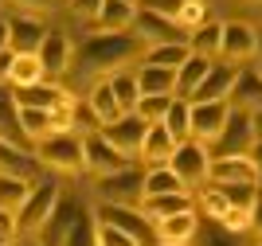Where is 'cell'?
<instances>
[{
	"label": "cell",
	"mask_w": 262,
	"mask_h": 246,
	"mask_svg": "<svg viewBox=\"0 0 262 246\" xmlns=\"http://www.w3.org/2000/svg\"><path fill=\"white\" fill-rule=\"evenodd\" d=\"M94 219H98V223L118 227V231H125V235H129L137 246H157V231H153V223H149V219H145L137 207H110V204H98Z\"/></svg>",
	"instance_id": "ba28073f"
},
{
	"label": "cell",
	"mask_w": 262,
	"mask_h": 246,
	"mask_svg": "<svg viewBox=\"0 0 262 246\" xmlns=\"http://www.w3.org/2000/svg\"><path fill=\"white\" fill-rule=\"evenodd\" d=\"M145 129H149V125H145V121L137 118V114H121V118L114 121V125H102L98 133H102V137H106L110 145H114V149L121 152V156H129V161H133V156L141 152Z\"/></svg>",
	"instance_id": "7c38bea8"
},
{
	"label": "cell",
	"mask_w": 262,
	"mask_h": 246,
	"mask_svg": "<svg viewBox=\"0 0 262 246\" xmlns=\"http://www.w3.org/2000/svg\"><path fill=\"white\" fill-rule=\"evenodd\" d=\"M211 63H215V59H204V55H188L184 63L172 71V78H176V82H172V98H184V102H188V98L196 94V86L204 82V75L211 71Z\"/></svg>",
	"instance_id": "ffe728a7"
},
{
	"label": "cell",
	"mask_w": 262,
	"mask_h": 246,
	"mask_svg": "<svg viewBox=\"0 0 262 246\" xmlns=\"http://www.w3.org/2000/svg\"><path fill=\"white\" fill-rule=\"evenodd\" d=\"M247 156H251L254 172H258V188H262V141H254V145H251V152H247Z\"/></svg>",
	"instance_id": "c3c4849f"
},
{
	"label": "cell",
	"mask_w": 262,
	"mask_h": 246,
	"mask_svg": "<svg viewBox=\"0 0 262 246\" xmlns=\"http://www.w3.org/2000/svg\"><path fill=\"white\" fill-rule=\"evenodd\" d=\"M0 242H20V231H16V211H4V207H0Z\"/></svg>",
	"instance_id": "ee69618b"
},
{
	"label": "cell",
	"mask_w": 262,
	"mask_h": 246,
	"mask_svg": "<svg viewBox=\"0 0 262 246\" xmlns=\"http://www.w3.org/2000/svg\"><path fill=\"white\" fill-rule=\"evenodd\" d=\"M28 192H32V180H28V176H0V207H4V211H16Z\"/></svg>",
	"instance_id": "d590c367"
},
{
	"label": "cell",
	"mask_w": 262,
	"mask_h": 246,
	"mask_svg": "<svg viewBox=\"0 0 262 246\" xmlns=\"http://www.w3.org/2000/svg\"><path fill=\"white\" fill-rule=\"evenodd\" d=\"M12 47H4V51H0V86H8V71H12Z\"/></svg>",
	"instance_id": "7dc6e473"
},
{
	"label": "cell",
	"mask_w": 262,
	"mask_h": 246,
	"mask_svg": "<svg viewBox=\"0 0 262 246\" xmlns=\"http://www.w3.org/2000/svg\"><path fill=\"white\" fill-rule=\"evenodd\" d=\"M4 47H8V20L0 16V51H4Z\"/></svg>",
	"instance_id": "816d5d0a"
},
{
	"label": "cell",
	"mask_w": 262,
	"mask_h": 246,
	"mask_svg": "<svg viewBox=\"0 0 262 246\" xmlns=\"http://www.w3.org/2000/svg\"><path fill=\"white\" fill-rule=\"evenodd\" d=\"M82 102H86V106H90V114L98 118V125H114V121L121 118V106H118V98H114V90H110V82H106V78L90 86Z\"/></svg>",
	"instance_id": "603a6c76"
},
{
	"label": "cell",
	"mask_w": 262,
	"mask_h": 246,
	"mask_svg": "<svg viewBox=\"0 0 262 246\" xmlns=\"http://www.w3.org/2000/svg\"><path fill=\"white\" fill-rule=\"evenodd\" d=\"M172 149H176V141L168 137V129L164 125H149L145 129V141H141V156L149 168H157V164H168V156H172Z\"/></svg>",
	"instance_id": "cb8c5ba5"
},
{
	"label": "cell",
	"mask_w": 262,
	"mask_h": 246,
	"mask_svg": "<svg viewBox=\"0 0 262 246\" xmlns=\"http://www.w3.org/2000/svg\"><path fill=\"white\" fill-rule=\"evenodd\" d=\"M215 223L223 227V231H251V211H243V207H227Z\"/></svg>",
	"instance_id": "60d3db41"
},
{
	"label": "cell",
	"mask_w": 262,
	"mask_h": 246,
	"mask_svg": "<svg viewBox=\"0 0 262 246\" xmlns=\"http://www.w3.org/2000/svg\"><path fill=\"white\" fill-rule=\"evenodd\" d=\"M16 12H24V16H35V12H47L55 8V0H8Z\"/></svg>",
	"instance_id": "f6af8a7d"
},
{
	"label": "cell",
	"mask_w": 262,
	"mask_h": 246,
	"mask_svg": "<svg viewBox=\"0 0 262 246\" xmlns=\"http://www.w3.org/2000/svg\"><path fill=\"white\" fill-rule=\"evenodd\" d=\"M133 16H137V4H133V0H102L94 24H98L102 32H129Z\"/></svg>",
	"instance_id": "44dd1931"
},
{
	"label": "cell",
	"mask_w": 262,
	"mask_h": 246,
	"mask_svg": "<svg viewBox=\"0 0 262 246\" xmlns=\"http://www.w3.org/2000/svg\"><path fill=\"white\" fill-rule=\"evenodd\" d=\"M12 98H16V106H32V109H59L63 102H71L75 94H67L63 86H55L51 78H43V82L35 86H20V90H12Z\"/></svg>",
	"instance_id": "e0dca14e"
},
{
	"label": "cell",
	"mask_w": 262,
	"mask_h": 246,
	"mask_svg": "<svg viewBox=\"0 0 262 246\" xmlns=\"http://www.w3.org/2000/svg\"><path fill=\"white\" fill-rule=\"evenodd\" d=\"M16 121H20V133L28 137V145L55 129L51 125V114H47V109H32V106H16Z\"/></svg>",
	"instance_id": "f546056e"
},
{
	"label": "cell",
	"mask_w": 262,
	"mask_h": 246,
	"mask_svg": "<svg viewBox=\"0 0 262 246\" xmlns=\"http://www.w3.org/2000/svg\"><path fill=\"white\" fill-rule=\"evenodd\" d=\"M227 114H231V106L223 98L219 102H188V137L211 149L215 137L223 133V125H227Z\"/></svg>",
	"instance_id": "8992f818"
},
{
	"label": "cell",
	"mask_w": 262,
	"mask_h": 246,
	"mask_svg": "<svg viewBox=\"0 0 262 246\" xmlns=\"http://www.w3.org/2000/svg\"><path fill=\"white\" fill-rule=\"evenodd\" d=\"M188 55H192V51H188V43H157V47H145L137 63H141V66H164V71H176Z\"/></svg>",
	"instance_id": "4316f807"
},
{
	"label": "cell",
	"mask_w": 262,
	"mask_h": 246,
	"mask_svg": "<svg viewBox=\"0 0 262 246\" xmlns=\"http://www.w3.org/2000/svg\"><path fill=\"white\" fill-rule=\"evenodd\" d=\"M137 78V90L141 94H172V71H164V66H137L133 71Z\"/></svg>",
	"instance_id": "4dcf8cb0"
},
{
	"label": "cell",
	"mask_w": 262,
	"mask_h": 246,
	"mask_svg": "<svg viewBox=\"0 0 262 246\" xmlns=\"http://www.w3.org/2000/svg\"><path fill=\"white\" fill-rule=\"evenodd\" d=\"M188 51L204 55V59H219V24L204 20L196 32H188Z\"/></svg>",
	"instance_id": "1f68e13d"
},
{
	"label": "cell",
	"mask_w": 262,
	"mask_h": 246,
	"mask_svg": "<svg viewBox=\"0 0 262 246\" xmlns=\"http://www.w3.org/2000/svg\"><path fill=\"white\" fill-rule=\"evenodd\" d=\"M71 8H75V16H82V20H94L102 8V0H71Z\"/></svg>",
	"instance_id": "bcb514c9"
},
{
	"label": "cell",
	"mask_w": 262,
	"mask_h": 246,
	"mask_svg": "<svg viewBox=\"0 0 262 246\" xmlns=\"http://www.w3.org/2000/svg\"><path fill=\"white\" fill-rule=\"evenodd\" d=\"M223 102H227L231 109H239V114H254V109H262V75L239 66V75H235V82H231V90H227Z\"/></svg>",
	"instance_id": "9a60e30c"
},
{
	"label": "cell",
	"mask_w": 262,
	"mask_h": 246,
	"mask_svg": "<svg viewBox=\"0 0 262 246\" xmlns=\"http://www.w3.org/2000/svg\"><path fill=\"white\" fill-rule=\"evenodd\" d=\"M59 246H98V227H94V215L82 211V207H75V219H71V227H67V235Z\"/></svg>",
	"instance_id": "83f0119b"
},
{
	"label": "cell",
	"mask_w": 262,
	"mask_h": 246,
	"mask_svg": "<svg viewBox=\"0 0 262 246\" xmlns=\"http://www.w3.org/2000/svg\"><path fill=\"white\" fill-rule=\"evenodd\" d=\"M153 231H157V246H188L200 235L196 207L176 211V215H168V219H161V223H153Z\"/></svg>",
	"instance_id": "5bb4252c"
},
{
	"label": "cell",
	"mask_w": 262,
	"mask_h": 246,
	"mask_svg": "<svg viewBox=\"0 0 262 246\" xmlns=\"http://www.w3.org/2000/svg\"><path fill=\"white\" fill-rule=\"evenodd\" d=\"M110 90H114V98H118L121 114H133V106H137V98H141V90H137V78H133V71H118L114 78H106Z\"/></svg>",
	"instance_id": "836d02e7"
},
{
	"label": "cell",
	"mask_w": 262,
	"mask_h": 246,
	"mask_svg": "<svg viewBox=\"0 0 262 246\" xmlns=\"http://www.w3.org/2000/svg\"><path fill=\"white\" fill-rule=\"evenodd\" d=\"M129 164H133L129 156H121L102 133H86L82 137V168H90L94 176H110V172H121Z\"/></svg>",
	"instance_id": "30bf717a"
},
{
	"label": "cell",
	"mask_w": 262,
	"mask_h": 246,
	"mask_svg": "<svg viewBox=\"0 0 262 246\" xmlns=\"http://www.w3.org/2000/svg\"><path fill=\"white\" fill-rule=\"evenodd\" d=\"M129 32L141 39V47H157V43H188V32H184L176 20L153 16V12H145V8H137Z\"/></svg>",
	"instance_id": "9c48e42d"
},
{
	"label": "cell",
	"mask_w": 262,
	"mask_h": 246,
	"mask_svg": "<svg viewBox=\"0 0 262 246\" xmlns=\"http://www.w3.org/2000/svg\"><path fill=\"white\" fill-rule=\"evenodd\" d=\"M164 129H168V137L180 145V141H188V102L184 98H172L168 102V109H164Z\"/></svg>",
	"instance_id": "e575fe53"
},
{
	"label": "cell",
	"mask_w": 262,
	"mask_h": 246,
	"mask_svg": "<svg viewBox=\"0 0 262 246\" xmlns=\"http://www.w3.org/2000/svg\"><path fill=\"white\" fill-rule=\"evenodd\" d=\"M251 231H258V238H262V192H258V199H254V207H251Z\"/></svg>",
	"instance_id": "681fc988"
},
{
	"label": "cell",
	"mask_w": 262,
	"mask_h": 246,
	"mask_svg": "<svg viewBox=\"0 0 262 246\" xmlns=\"http://www.w3.org/2000/svg\"><path fill=\"white\" fill-rule=\"evenodd\" d=\"M254 246H262V238H258V242H254Z\"/></svg>",
	"instance_id": "11a10c76"
},
{
	"label": "cell",
	"mask_w": 262,
	"mask_h": 246,
	"mask_svg": "<svg viewBox=\"0 0 262 246\" xmlns=\"http://www.w3.org/2000/svg\"><path fill=\"white\" fill-rule=\"evenodd\" d=\"M141 184H145V172L133 168V164L121 172H110V176H98V204L137 207L141 204Z\"/></svg>",
	"instance_id": "5b68a950"
},
{
	"label": "cell",
	"mask_w": 262,
	"mask_h": 246,
	"mask_svg": "<svg viewBox=\"0 0 262 246\" xmlns=\"http://www.w3.org/2000/svg\"><path fill=\"white\" fill-rule=\"evenodd\" d=\"M141 51L145 47L133 32H98L90 39H82L78 47H71V66L67 71L90 90L94 82L114 78L118 71H133L129 63H137Z\"/></svg>",
	"instance_id": "6da1fadb"
},
{
	"label": "cell",
	"mask_w": 262,
	"mask_h": 246,
	"mask_svg": "<svg viewBox=\"0 0 262 246\" xmlns=\"http://www.w3.org/2000/svg\"><path fill=\"white\" fill-rule=\"evenodd\" d=\"M251 129H254V141H262V109L251 114Z\"/></svg>",
	"instance_id": "f907efd6"
},
{
	"label": "cell",
	"mask_w": 262,
	"mask_h": 246,
	"mask_svg": "<svg viewBox=\"0 0 262 246\" xmlns=\"http://www.w3.org/2000/svg\"><path fill=\"white\" fill-rule=\"evenodd\" d=\"M208 184H211V188H227V184H258V172H254L251 156H211Z\"/></svg>",
	"instance_id": "4fadbf2b"
},
{
	"label": "cell",
	"mask_w": 262,
	"mask_h": 246,
	"mask_svg": "<svg viewBox=\"0 0 262 246\" xmlns=\"http://www.w3.org/2000/svg\"><path fill=\"white\" fill-rule=\"evenodd\" d=\"M0 141H8V145H16V149L32 152L28 137L20 133V121H16V98H12L8 86H0Z\"/></svg>",
	"instance_id": "d4e9b609"
},
{
	"label": "cell",
	"mask_w": 262,
	"mask_h": 246,
	"mask_svg": "<svg viewBox=\"0 0 262 246\" xmlns=\"http://www.w3.org/2000/svg\"><path fill=\"white\" fill-rule=\"evenodd\" d=\"M227 207H243V211H251L254 199H258V184H227V188H219Z\"/></svg>",
	"instance_id": "74e56055"
},
{
	"label": "cell",
	"mask_w": 262,
	"mask_h": 246,
	"mask_svg": "<svg viewBox=\"0 0 262 246\" xmlns=\"http://www.w3.org/2000/svg\"><path fill=\"white\" fill-rule=\"evenodd\" d=\"M94 227H98V246H137L125 231H118V227H110V223H98L94 219Z\"/></svg>",
	"instance_id": "b9f144b4"
},
{
	"label": "cell",
	"mask_w": 262,
	"mask_h": 246,
	"mask_svg": "<svg viewBox=\"0 0 262 246\" xmlns=\"http://www.w3.org/2000/svg\"><path fill=\"white\" fill-rule=\"evenodd\" d=\"M39 66H43V78H63L67 66H71V39L63 32H47L39 43Z\"/></svg>",
	"instance_id": "ac0fdd59"
},
{
	"label": "cell",
	"mask_w": 262,
	"mask_h": 246,
	"mask_svg": "<svg viewBox=\"0 0 262 246\" xmlns=\"http://www.w3.org/2000/svg\"><path fill=\"white\" fill-rule=\"evenodd\" d=\"M208 164H211V149L208 145H200V141H180L172 149V156H168V168L180 176V184H184L188 192H196L200 184H208Z\"/></svg>",
	"instance_id": "277c9868"
},
{
	"label": "cell",
	"mask_w": 262,
	"mask_h": 246,
	"mask_svg": "<svg viewBox=\"0 0 262 246\" xmlns=\"http://www.w3.org/2000/svg\"><path fill=\"white\" fill-rule=\"evenodd\" d=\"M32 156L55 172H82V137L71 129H51L32 141Z\"/></svg>",
	"instance_id": "7a4b0ae2"
},
{
	"label": "cell",
	"mask_w": 262,
	"mask_h": 246,
	"mask_svg": "<svg viewBox=\"0 0 262 246\" xmlns=\"http://www.w3.org/2000/svg\"><path fill=\"white\" fill-rule=\"evenodd\" d=\"M24 246H32V242H24Z\"/></svg>",
	"instance_id": "6f0895ef"
},
{
	"label": "cell",
	"mask_w": 262,
	"mask_h": 246,
	"mask_svg": "<svg viewBox=\"0 0 262 246\" xmlns=\"http://www.w3.org/2000/svg\"><path fill=\"white\" fill-rule=\"evenodd\" d=\"M254 145V129H251V114H239V109H231L227 114V125L223 133L215 137V152L211 156H247Z\"/></svg>",
	"instance_id": "8fae6325"
},
{
	"label": "cell",
	"mask_w": 262,
	"mask_h": 246,
	"mask_svg": "<svg viewBox=\"0 0 262 246\" xmlns=\"http://www.w3.org/2000/svg\"><path fill=\"white\" fill-rule=\"evenodd\" d=\"M184 4H188V0H137V8L153 12V16H164V20H176Z\"/></svg>",
	"instance_id": "ab89813d"
},
{
	"label": "cell",
	"mask_w": 262,
	"mask_h": 246,
	"mask_svg": "<svg viewBox=\"0 0 262 246\" xmlns=\"http://www.w3.org/2000/svg\"><path fill=\"white\" fill-rule=\"evenodd\" d=\"M235 75H239L235 63H211V71L204 75V82L196 86V94L188 98V102H219V98H227Z\"/></svg>",
	"instance_id": "d6986e66"
},
{
	"label": "cell",
	"mask_w": 262,
	"mask_h": 246,
	"mask_svg": "<svg viewBox=\"0 0 262 246\" xmlns=\"http://www.w3.org/2000/svg\"><path fill=\"white\" fill-rule=\"evenodd\" d=\"M0 176H28L32 180V152L0 141Z\"/></svg>",
	"instance_id": "d6a6232c"
},
{
	"label": "cell",
	"mask_w": 262,
	"mask_h": 246,
	"mask_svg": "<svg viewBox=\"0 0 262 246\" xmlns=\"http://www.w3.org/2000/svg\"><path fill=\"white\" fill-rule=\"evenodd\" d=\"M43 82V66H39V55H12V71H8V86L20 90V86H35Z\"/></svg>",
	"instance_id": "f1b7e54d"
},
{
	"label": "cell",
	"mask_w": 262,
	"mask_h": 246,
	"mask_svg": "<svg viewBox=\"0 0 262 246\" xmlns=\"http://www.w3.org/2000/svg\"><path fill=\"white\" fill-rule=\"evenodd\" d=\"M188 207H196L192 195H141L137 211H141L149 223H161V219H168V215H176V211H188Z\"/></svg>",
	"instance_id": "7402d4cb"
},
{
	"label": "cell",
	"mask_w": 262,
	"mask_h": 246,
	"mask_svg": "<svg viewBox=\"0 0 262 246\" xmlns=\"http://www.w3.org/2000/svg\"><path fill=\"white\" fill-rule=\"evenodd\" d=\"M141 195H192L180 184V176H176L168 164H157V168L145 172V184H141Z\"/></svg>",
	"instance_id": "484cf974"
},
{
	"label": "cell",
	"mask_w": 262,
	"mask_h": 246,
	"mask_svg": "<svg viewBox=\"0 0 262 246\" xmlns=\"http://www.w3.org/2000/svg\"><path fill=\"white\" fill-rule=\"evenodd\" d=\"M47 28L39 24V16H24V12H16L8 20V47L16 55H35L39 51V43H43Z\"/></svg>",
	"instance_id": "2e32d148"
},
{
	"label": "cell",
	"mask_w": 262,
	"mask_h": 246,
	"mask_svg": "<svg viewBox=\"0 0 262 246\" xmlns=\"http://www.w3.org/2000/svg\"><path fill=\"white\" fill-rule=\"evenodd\" d=\"M133 4H137V0H133Z\"/></svg>",
	"instance_id": "680465c9"
},
{
	"label": "cell",
	"mask_w": 262,
	"mask_h": 246,
	"mask_svg": "<svg viewBox=\"0 0 262 246\" xmlns=\"http://www.w3.org/2000/svg\"><path fill=\"white\" fill-rule=\"evenodd\" d=\"M200 207H204L211 219H219V215L227 211V199H223V192H219V188H208V192L200 195Z\"/></svg>",
	"instance_id": "7bdbcfd3"
},
{
	"label": "cell",
	"mask_w": 262,
	"mask_h": 246,
	"mask_svg": "<svg viewBox=\"0 0 262 246\" xmlns=\"http://www.w3.org/2000/svg\"><path fill=\"white\" fill-rule=\"evenodd\" d=\"M254 43H258V28L247 20H227L219 24V59L223 63H251L254 59Z\"/></svg>",
	"instance_id": "52a82bcc"
},
{
	"label": "cell",
	"mask_w": 262,
	"mask_h": 246,
	"mask_svg": "<svg viewBox=\"0 0 262 246\" xmlns=\"http://www.w3.org/2000/svg\"><path fill=\"white\" fill-rule=\"evenodd\" d=\"M204 20H208V8H204V0H188L184 8H180V16H176V24H180L184 32H196Z\"/></svg>",
	"instance_id": "f35d334b"
},
{
	"label": "cell",
	"mask_w": 262,
	"mask_h": 246,
	"mask_svg": "<svg viewBox=\"0 0 262 246\" xmlns=\"http://www.w3.org/2000/svg\"><path fill=\"white\" fill-rule=\"evenodd\" d=\"M168 102H172V94H141V98H137V106H133V114H137L145 125H161Z\"/></svg>",
	"instance_id": "8d00e7d4"
},
{
	"label": "cell",
	"mask_w": 262,
	"mask_h": 246,
	"mask_svg": "<svg viewBox=\"0 0 262 246\" xmlns=\"http://www.w3.org/2000/svg\"><path fill=\"white\" fill-rule=\"evenodd\" d=\"M0 8H4V0H0Z\"/></svg>",
	"instance_id": "9f6ffc18"
},
{
	"label": "cell",
	"mask_w": 262,
	"mask_h": 246,
	"mask_svg": "<svg viewBox=\"0 0 262 246\" xmlns=\"http://www.w3.org/2000/svg\"><path fill=\"white\" fill-rule=\"evenodd\" d=\"M55 207H59V188H55L51 180L32 184V192L24 195V204L16 207V231H20V235H35L55 215Z\"/></svg>",
	"instance_id": "3957f363"
},
{
	"label": "cell",
	"mask_w": 262,
	"mask_h": 246,
	"mask_svg": "<svg viewBox=\"0 0 262 246\" xmlns=\"http://www.w3.org/2000/svg\"><path fill=\"white\" fill-rule=\"evenodd\" d=\"M0 246H20V242H0Z\"/></svg>",
	"instance_id": "db71d44e"
},
{
	"label": "cell",
	"mask_w": 262,
	"mask_h": 246,
	"mask_svg": "<svg viewBox=\"0 0 262 246\" xmlns=\"http://www.w3.org/2000/svg\"><path fill=\"white\" fill-rule=\"evenodd\" d=\"M254 59H258V75H262V32H258V43H254Z\"/></svg>",
	"instance_id": "f5cc1de1"
}]
</instances>
